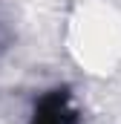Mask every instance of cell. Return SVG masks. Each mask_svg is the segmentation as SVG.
Wrapping results in <instances>:
<instances>
[{"label":"cell","instance_id":"1","mask_svg":"<svg viewBox=\"0 0 121 124\" xmlns=\"http://www.w3.org/2000/svg\"><path fill=\"white\" fill-rule=\"evenodd\" d=\"M78 121H81V116L72 104L69 87H52V90L40 93L29 118V124H78Z\"/></svg>","mask_w":121,"mask_h":124},{"label":"cell","instance_id":"2","mask_svg":"<svg viewBox=\"0 0 121 124\" xmlns=\"http://www.w3.org/2000/svg\"><path fill=\"white\" fill-rule=\"evenodd\" d=\"M0 49H3V23H0Z\"/></svg>","mask_w":121,"mask_h":124}]
</instances>
